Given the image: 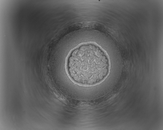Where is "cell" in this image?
I'll use <instances>...</instances> for the list:
<instances>
[{"label":"cell","instance_id":"1","mask_svg":"<svg viewBox=\"0 0 163 130\" xmlns=\"http://www.w3.org/2000/svg\"><path fill=\"white\" fill-rule=\"evenodd\" d=\"M74 53L68 62V70L71 78L85 85L98 83L107 75L109 70L107 57L97 58L82 49Z\"/></svg>","mask_w":163,"mask_h":130}]
</instances>
